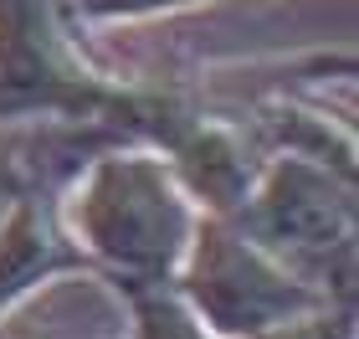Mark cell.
Here are the masks:
<instances>
[{"instance_id":"cell-3","label":"cell","mask_w":359,"mask_h":339,"mask_svg":"<svg viewBox=\"0 0 359 339\" xmlns=\"http://www.w3.org/2000/svg\"><path fill=\"white\" fill-rule=\"evenodd\" d=\"M354 175L323 159L277 149L257 165L252 185L226 211L241 237H252L283 267L339 303H354V241H359V206Z\"/></svg>"},{"instance_id":"cell-6","label":"cell","mask_w":359,"mask_h":339,"mask_svg":"<svg viewBox=\"0 0 359 339\" xmlns=\"http://www.w3.org/2000/svg\"><path fill=\"white\" fill-rule=\"evenodd\" d=\"M201 6H221V0H67V11L88 31L103 26H144V21H165V15H185Z\"/></svg>"},{"instance_id":"cell-1","label":"cell","mask_w":359,"mask_h":339,"mask_svg":"<svg viewBox=\"0 0 359 339\" xmlns=\"http://www.w3.org/2000/svg\"><path fill=\"white\" fill-rule=\"evenodd\" d=\"M190 93V77L108 67L67 0H0V134L159 144Z\"/></svg>"},{"instance_id":"cell-7","label":"cell","mask_w":359,"mask_h":339,"mask_svg":"<svg viewBox=\"0 0 359 339\" xmlns=\"http://www.w3.org/2000/svg\"><path fill=\"white\" fill-rule=\"evenodd\" d=\"M36 165H31L21 134H0V226L11 221V211L36 190Z\"/></svg>"},{"instance_id":"cell-5","label":"cell","mask_w":359,"mask_h":339,"mask_svg":"<svg viewBox=\"0 0 359 339\" xmlns=\"http://www.w3.org/2000/svg\"><path fill=\"white\" fill-rule=\"evenodd\" d=\"M123 339H221L190 314V303L175 288H144V293H123Z\"/></svg>"},{"instance_id":"cell-2","label":"cell","mask_w":359,"mask_h":339,"mask_svg":"<svg viewBox=\"0 0 359 339\" xmlns=\"http://www.w3.org/2000/svg\"><path fill=\"white\" fill-rule=\"evenodd\" d=\"M52 211L83 257L88 283H108L118 298L175 288L205 216L175 165L139 139H108L88 149L52 185Z\"/></svg>"},{"instance_id":"cell-4","label":"cell","mask_w":359,"mask_h":339,"mask_svg":"<svg viewBox=\"0 0 359 339\" xmlns=\"http://www.w3.org/2000/svg\"><path fill=\"white\" fill-rule=\"evenodd\" d=\"M175 293L221 339H272L277 329L339 303L262 252L252 237H241L226 216H201Z\"/></svg>"}]
</instances>
